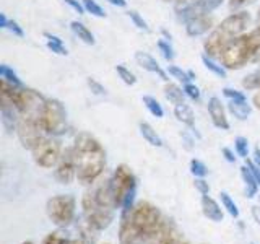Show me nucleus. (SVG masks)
Instances as JSON below:
<instances>
[{
	"mask_svg": "<svg viewBox=\"0 0 260 244\" xmlns=\"http://www.w3.org/2000/svg\"><path fill=\"white\" fill-rule=\"evenodd\" d=\"M119 242L120 244H143L142 236L130 222V211H122L119 223Z\"/></svg>",
	"mask_w": 260,
	"mask_h": 244,
	"instance_id": "dca6fc26",
	"label": "nucleus"
},
{
	"mask_svg": "<svg viewBox=\"0 0 260 244\" xmlns=\"http://www.w3.org/2000/svg\"><path fill=\"white\" fill-rule=\"evenodd\" d=\"M239 169H241V177L244 181V186H246V197L247 199L255 197V195L258 194V184L255 181L254 173H252L247 165H242Z\"/></svg>",
	"mask_w": 260,
	"mask_h": 244,
	"instance_id": "5701e85b",
	"label": "nucleus"
},
{
	"mask_svg": "<svg viewBox=\"0 0 260 244\" xmlns=\"http://www.w3.org/2000/svg\"><path fill=\"white\" fill-rule=\"evenodd\" d=\"M166 72H168L173 78H176L177 81H181L182 85H185V83H189V81H192V78H190V75H189V70H182L181 67H177V65H173V64L168 65Z\"/></svg>",
	"mask_w": 260,
	"mask_h": 244,
	"instance_id": "f704fd0d",
	"label": "nucleus"
},
{
	"mask_svg": "<svg viewBox=\"0 0 260 244\" xmlns=\"http://www.w3.org/2000/svg\"><path fill=\"white\" fill-rule=\"evenodd\" d=\"M202 214L213 223H221L224 218L223 205H219V203L213 197H210V195H202Z\"/></svg>",
	"mask_w": 260,
	"mask_h": 244,
	"instance_id": "6ab92c4d",
	"label": "nucleus"
},
{
	"mask_svg": "<svg viewBox=\"0 0 260 244\" xmlns=\"http://www.w3.org/2000/svg\"><path fill=\"white\" fill-rule=\"evenodd\" d=\"M174 116L185 127L195 129V114H193V109L187 103H181L174 106Z\"/></svg>",
	"mask_w": 260,
	"mask_h": 244,
	"instance_id": "4be33fe9",
	"label": "nucleus"
},
{
	"mask_svg": "<svg viewBox=\"0 0 260 244\" xmlns=\"http://www.w3.org/2000/svg\"><path fill=\"white\" fill-rule=\"evenodd\" d=\"M221 155H223L224 160L228 163H236V160H238V157H236L238 153H234L231 148H228V146H223V148H221Z\"/></svg>",
	"mask_w": 260,
	"mask_h": 244,
	"instance_id": "8fccbe9b",
	"label": "nucleus"
},
{
	"mask_svg": "<svg viewBox=\"0 0 260 244\" xmlns=\"http://www.w3.org/2000/svg\"><path fill=\"white\" fill-rule=\"evenodd\" d=\"M224 4V0H190L176 5V18L179 23H189L195 16L211 15Z\"/></svg>",
	"mask_w": 260,
	"mask_h": 244,
	"instance_id": "9b49d317",
	"label": "nucleus"
},
{
	"mask_svg": "<svg viewBox=\"0 0 260 244\" xmlns=\"http://www.w3.org/2000/svg\"><path fill=\"white\" fill-rule=\"evenodd\" d=\"M0 78L8 81V83L13 85V86H24L21 78L18 77V73H16L13 69L8 67V65H5V64L0 65Z\"/></svg>",
	"mask_w": 260,
	"mask_h": 244,
	"instance_id": "7c9ffc66",
	"label": "nucleus"
},
{
	"mask_svg": "<svg viewBox=\"0 0 260 244\" xmlns=\"http://www.w3.org/2000/svg\"><path fill=\"white\" fill-rule=\"evenodd\" d=\"M142 103L145 104V108L146 111H148L153 117H156V119H161V117H165V109H162V106L161 103L156 100L154 96H150V95H145L142 98Z\"/></svg>",
	"mask_w": 260,
	"mask_h": 244,
	"instance_id": "c85d7f7f",
	"label": "nucleus"
},
{
	"mask_svg": "<svg viewBox=\"0 0 260 244\" xmlns=\"http://www.w3.org/2000/svg\"><path fill=\"white\" fill-rule=\"evenodd\" d=\"M81 215L91 223L98 231L109 228L116 218V210L101 205L96 200L93 189H88L81 197Z\"/></svg>",
	"mask_w": 260,
	"mask_h": 244,
	"instance_id": "0eeeda50",
	"label": "nucleus"
},
{
	"mask_svg": "<svg viewBox=\"0 0 260 244\" xmlns=\"http://www.w3.org/2000/svg\"><path fill=\"white\" fill-rule=\"evenodd\" d=\"M234 151L238 153V157L247 160V157H249V140H247V137H242V135L236 137Z\"/></svg>",
	"mask_w": 260,
	"mask_h": 244,
	"instance_id": "e433bc0d",
	"label": "nucleus"
},
{
	"mask_svg": "<svg viewBox=\"0 0 260 244\" xmlns=\"http://www.w3.org/2000/svg\"><path fill=\"white\" fill-rule=\"evenodd\" d=\"M46 214L55 226L67 228L77 218V199L72 194L54 195L46 202Z\"/></svg>",
	"mask_w": 260,
	"mask_h": 244,
	"instance_id": "423d86ee",
	"label": "nucleus"
},
{
	"mask_svg": "<svg viewBox=\"0 0 260 244\" xmlns=\"http://www.w3.org/2000/svg\"><path fill=\"white\" fill-rule=\"evenodd\" d=\"M252 23V15L247 10H236L230 13L221 23L216 24L213 31L203 41V54L211 59L219 60L224 47L238 36L246 35Z\"/></svg>",
	"mask_w": 260,
	"mask_h": 244,
	"instance_id": "f03ea898",
	"label": "nucleus"
},
{
	"mask_svg": "<svg viewBox=\"0 0 260 244\" xmlns=\"http://www.w3.org/2000/svg\"><path fill=\"white\" fill-rule=\"evenodd\" d=\"M213 28H215L213 15H200V16H195L189 23H185V33H187V36H190V38L210 35V33L213 31Z\"/></svg>",
	"mask_w": 260,
	"mask_h": 244,
	"instance_id": "2eb2a0df",
	"label": "nucleus"
},
{
	"mask_svg": "<svg viewBox=\"0 0 260 244\" xmlns=\"http://www.w3.org/2000/svg\"><path fill=\"white\" fill-rule=\"evenodd\" d=\"M77 163V179L83 186H94L106 169V150L98 138L88 132L77 134L72 143Z\"/></svg>",
	"mask_w": 260,
	"mask_h": 244,
	"instance_id": "f257e3e1",
	"label": "nucleus"
},
{
	"mask_svg": "<svg viewBox=\"0 0 260 244\" xmlns=\"http://www.w3.org/2000/svg\"><path fill=\"white\" fill-rule=\"evenodd\" d=\"M54 177L59 184H72L73 179H77V163H75V155H73V148L65 146L59 163L54 168Z\"/></svg>",
	"mask_w": 260,
	"mask_h": 244,
	"instance_id": "f8f14e48",
	"label": "nucleus"
},
{
	"mask_svg": "<svg viewBox=\"0 0 260 244\" xmlns=\"http://www.w3.org/2000/svg\"><path fill=\"white\" fill-rule=\"evenodd\" d=\"M182 88H184L185 96L189 98V100H192V101H200L202 92H200V88H199L197 85H195V83H192V81H189V83L182 85Z\"/></svg>",
	"mask_w": 260,
	"mask_h": 244,
	"instance_id": "37998d69",
	"label": "nucleus"
},
{
	"mask_svg": "<svg viewBox=\"0 0 260 244\" xmlns=\"http://www.w3.org/2000/svg\"><path fill=\"white\" fill-rule=\"evenodd\" d=\"M47 134L41 126V117H26L21 116L18 127H16V137L24 150L32 151L39 145Z\"/></svg>",
	"mask_w": 260,
	"mask_h": 244,
	"instance_id": "9d476101",
	"label": "nucleus"
},
{
	"mask_svg": "<svg viewBox=\"0 0 260 244\" xmlns=\"http://www.w3.org/2000/svg\"><path fill=\"white\" fill-rule=\"evenodd\" d=\"M86 85L89 88V92H91L93 95L96 96H106L108 95V89H106V86L101 83V81H98L96 78H86Z\"/></svg>",
	"mask_w": 260,
	"mask_h": 244,
	"instance_id": "79ce46f5",
	"label": "nucleus"
},
{
	"mask_svg": "<svg viewBox=\"0 0 260 244\" xmlns=\"http://www.w3.org/2000/svg\"><path fill=\"white\" fill-rule=\"evenodd\" d=\"M246 165L250 168V171L254 173V176H255V181H257V184H258V187H260V166L257 165V163L254 161V160H246Z\"/></svg>",
	"mask_w": 260,
	"mask_h": 244,
	"instance_id": "09e8293b",
	"label": "nucleus"
},
{
	"mask_svg": "<svg viewBox=\"0 0 260 244\" xmlns=\"http://www.w3.org/2000/svg\"><path fill=\"white\" fill-rule=\"evenodd\" d=\"M41 126L44 132L52 137H62L69 130V114L65 106L57 98H47L41 112Z\"/></svg>",
	"mask_w": 260,
	"mask_h": 244,
	"instance_id": "39448f33",
	"label": "nucleus"
},
{
	"mask_svg": "<svg viewBox=\"0 0 260 244\" xmlns=\"http://www.w3.org/2000/svg\"><path fill=\"white\" fill-rule=\"evenodd\" d=\"M70 241L72 239L65 233H62V231H52V233H49L46 236L41 244H69Z\"/></svg>",
	"mask_w": 260,
	"mask_h": 244,
	"instance_id": "4c0bfd02",
	"label": "nucleus"
},
{
	"mask_svg": "<svg viewBox=\"0 0 260 244\" xmlns=\"http://www.w3.org/2000/svg\"><path fill=\"white\" fill-rule=\"evenodd\" d=\"M70 29H72L73 35H75L83 44H86V46H94L96 44L94 35H93L91 29H89L85 23H81L78 20H73L70 23Z\"/></svg>",
	"mask_w": 260,
	"mask_h": 244,
	"instance_id": "412c9836",
	"label": "nucleus"
},
{
	"mask_svg": "<svg viewBox=\"0 0 260 244\" xmlns=\"http://www.w3.org/2000/svg\"><path fill=\"white\" fill-rule=\"evenodd\" d=\"M156 47H158V51L161 52L162 59H165V60L173 62L176 59V52H174L173 44H171L169 41H166L165 38H161V39L156 41Z\"/></svg>",
	"mask_w": 260,
	"mask_h": 244,
	"instance_id": "473e14b6",
	"label": "nucleus"
},
{
	"mask_svg": "<svg viewBox=\"0 0 260 244\" xmlns=\"http://www.w3.org/2000/svg\"><path fill=\"white\" fill-rule=\"evenodd\" d=\"M165 244H187V242L181 238V236H179V233H176V234L171 236V238Z\"/></svg>",
	"mask_w": 260,
	"mask_h": 244,
	"instance_id": "3c124183",
	"label": "nucleus"
},
{
	"mask_svg": "<svg viewBox=\"0 0 260 244\" xmlns=\"http://www.w3.org/2000/svg\"><path fill=\"white\" fill-rule=\"evenodd\" d=\"M162 220H165V215L161 214V210L148 200L137 202L135 207L130 210V222L142 236V239L148 238L161 225Z\"/></svg>",
	"mask_w": 260,
	"mask_h": 244,
	"instance_id": "20e7f679",
	"label": "nucleus"
},
{
	"mask_svg": "<svg viewBox=\"0 0 260 244\" xmlns=\"http://www.w3.org/2000/svg\"><path fill=\"white\" fill-rule=\"evenodd\" d=\"M7 23H8V18L5 13H0V28L5 29L7 28Z\"/></svg>",
	"mask_w": 260,
	"mask_h": 244,
	"instance_id": "5fc2aeb1",
	"label": "nucleus"
},
{
	"mask_svg": "<svg viewBox=\"0 0 260 244\" xmlns=\"http://www.w3.org/2000/svg\"><path fill=\"white\" fill-rule=\"evenodd\" d=\"M21 114L16 109L13 101H10L5 96H0V120H2V127L8 135L16 134V127H18Z\"/></svg>",
	"mask_w": 260,
	"mask_h": 244,
	"instance_id": "ddd939ff",
	"label": "nucleus"
},
{
	"mask_svg": "<svg viewBox=\"0 0 260 244\" xmlns=\"http://www.w3.org/2000/svg\"><path fill=\"white\" fill-rule=\"evenodd\" d=\"M44 38H46V46H47L49 51H52L57 55H67L69 54L62 38L52 35V33H44Z\"/></svg>",
	"mask_w": 260,
	"mask_h": 244,
	"instance_id": "bb28decb",
	"label": "nucleus"
},
{
	"mask_svg": "<svg viewBox=\"0 0 260 244\" xmlns=\"http://www.w3.org/2000/svg\"><path fill=\"white\" fill-rule=\"evenodd\" d=\"M193 187L199 191L200 195H210V184L205 181V177H195Z\"/></svg>",
	"mask_w": 260,
	"mask_h": 244,
	"instance_id": "c03bdc74",
	"label": "nucleus"
},
{
	"mask_svg": "<svg viewBox=\"0 0 260 244\" xmlns=\"http://www.w3.org/2000/svg\"><path fill=\"white\" fill-rule=\"evenodd\" d=\"M162 93H165V98L171 103V104H181V103H185V93H184V88H181L176 83H169L166 81L165 85V89H162Z\"/></svg>",
	"mask_w": 260,
	"mask_h": 244,
	"instance_id": "a878e982",
	"label": "nucleus"
},
{
	"mask_svg": "<svg viewBox=\"0 0 260 244\" xmlns=\"http://www.w3.org/2000/svg\"><path fill=\"white\" fill-rule=\"evenodd\" d=\"M254 161L260 163V146H255L254 148Z\"/></svg>",
	"mask_w": 260,
	"mask_h": 244,
	"instance_id": "4d7b16f0",
	"label": "nucleus"
},
{
	"mask_svg": "<svg viewBox=\"0 0 260 244\" xmlns=\"http://www.w3.org/2000/svg\"><path fill=\"white\" fill-rule=\"evenodd\" d=\"M208 116L213 122V126L219 130H230V120H228V108L221 103L218 96H211L207 103Z\"/></svg>",
	"mask_w": 260,
	"mask_h": 244,
	"instance_id": "4468645a",
	"label": "nucleus"
},
{
	"mask_svg": "<svg viewBox=\"0 0 260 244\" xmlns=\"http://www.w3.org/2000/svg\"><path fill=\"white\" fill-rule=\"evenodd\" d=\"M108 4H111L112 7H117V8H125L127 7V0H106Z\"/></svg>",
	"mask_w": 260,
	"mask_h": 244,
	"instance_id": "603ef678",
	"label": "nucleus"
},
{
	"mask_svg": "<svg viewBox=\"0 0 260 244\" xmlns=\"http://www.w3.org/2000/svg\"><path fill=\"white\" fill-rule=\"evenodd\" d=\"M226 108L238 120H247L252 112V106L247 101H228Z\"/></svg>",
	"mask_w": 260,
	"mask_h": 244,
	"instance_id": "393cba45",
	"label": "nucleus"
},
{
	"mask_svg": "<svg viewBox=\"0 0 260 244\" xmlns=\"http://www.w3.org/2000/svg\"><path fill=\"white\" fill-rule=\"evenodd\" d=\"M260 62V54H258V57H257V60H255V64H258Z\"/></svg>",
	"mask_w": 260,
	"mask_h": 244,
	"instance_id": "e2e57ef3",
	"label": "nucleus"
},
{
	"mask_svg": "<svg viewBox=\"0 0 260 244\" xmlns=\"http://www.w3.org/2000/svg\"><path fill=\"white\" fill-rule=\"evenodd\" d=\"M69 244H86V242H85L83 239H80V238H77V239H72V241H70Z\"/></svg>",
	"mask_w": 260,
	"mask_h": 244,
	"instance_id": "13d9d810",
	"label": "nucleus"
},
{
	"mask_svg": "<svg viewBox=\"0 0 260 244\" xmlns=\"http://www.w3.org/2000/svg\"><path fill=\"white\" fill-rule=\"evenodd\" d=\"M138 130H140V135H142L151 146H158V148H161V146H165V142H162V138L159 137V134L156 132V130L153 129V126L148 124V122H145V120L138 122Z\"/></svg>",
	"mask_w": 260,
	"mask_h": 244,
	"instance_id": "b1692460",
	"label": "nucleus"
},
{
	"mask_svg": "<svg viewBox=\"0 0 260 244\" xmlns=\"http://www.w3.org/2000/svg\"><path fill=\"white\" fill-rule=\"evenodd\" d=\"M62 151H63V146L60 142V137L46 135L43 140L39 142L36 148L31 151V155L39 168L51 169V168H55V165L59 163Z\"/></svg>",
	"mask_w": 260,
	"mask_h": 244,
	"instance_id": "6e6552de",
	"label": "nucleus"
},
{
	"mask_svg": "<svg viewBox=\"0 0 260 244\" xmlns=\"http://www.w3.org/2000/svg\"><path fill=\"white\" fill-rule=\"evenodd\" d=\"M260 54V29L255 28L238 36L224 47L219 62L226 70H241L247 64H255Z\"/></svg>",
	"mask_w": 260,
	"mask_h": 244,
	"instance_id": "7ed1b4c3",
	"label": "nucleus"
},
{
	"mask_svg": "<svg viewBox=\"0 0 260 244\" xmlns=\"http://www.w3.org/2000/svg\"><path fill=\"white\" fill-rule=\"evenodd\" d=\"M252 106H254L257 111H260V89H257L255 95L252 96Z\"/></svg>",
	"mask_w": 260,
	"mask_h": 244,
	"instance_id": "864d4df0",
	"label": "nucleus"
},
{
	"mask_svg": "<svg viewBox=\"0 0 260 244\" xmlns=\"http://www.w3.org/2000/svg\"><path fill=\"white\" fill-rule=\"evenodd\" d=\"M202 64L205 65V69H207L208 72L213 73L215 77L221 78V80L228 78V70L223 67L221 62H219V60H216V59H211V57H208V55L203 54V55H202Z\"/></svg>",
	"mask_w": 260,
	"mask_h": 244,
	"instance_id": "cd10ccee",
	"label": "nucleus"
},
{
	"mask_svg": "<svg viewBox=\"0 0 260 244\" xmlns=\"http://www.w3.org/2000/svg\"><path fill=\"white\" fill-rule=\"evenodd\" d=\"M5 29L10 31L13 36H18V38H23V36H24V29L20 26V23L16 21V20H8Z\"/></svg>",
	"mask_w": 260,
	"mask_h": 244,
	"instance_id": "a18cd8bd",
	"label": "nucleus"
},
{
	"mask_svg": "<svg viewBox=\"0 0 260 244\" xmlns=\"http://www.w3.org/2000/svg\"><path fill=\"white\" fill-rule=\"evenodd\" d=\"M241 85L246 92H257V89H260V67L255 69L254 72L247 73V75L242 78Z\"/></svg>",
	"mask_w": 260,
	"mask_h": 244,
	"instance_id": "c756f323",
	"label": "nucleus"
},
{
	"mask_svg": "<svg viewBox=\"0 0 260 244\" xmlns=\"http://www.w3.org/2000/svg\"><path fill=\"white\" fill-rule=\"evenodd\" d=\"M85 7V12L96 16V18H106V12L104 8L96 2V0H81Z\"/></svg>",
	"mask_w": 260,
	"mask_h": 244,
	"instance_id": "c9c22d12",
	"label": "nucleus"
},
{
	"mask_svg": "<svg viewBox=\"0 0 260 244\" xmlns=\"http://www.w3.org/2000/svg\"><path fill=\"white\" fill-rule=\"evenodd\" d=\"M128 15V18L132 20V23L135 24V26L140 29V31H145V33H148L150 31V26H148V23H146V20L143 18V16L138 13L137 10H128L127 12Z\"/></svg>",
	"mask_w": 260,
	"mask_h": 244,
	"instance_id": "ea45409f",
	"label": "nucleus"
},
{
	"mask_svg": "<svg viewBox=\"0 0 260 244\" xmlns=\"http://www.w3.org/2000/svg\"><path fill=\"white\" fill-rule=\"evenodd\" d=\"M65 4H67L73 12H77L78 15H85V7H83V2L81 0H63Z\"/></svg>",
	"mask_w": 260,
	"mask_h": 244,
	"instance_id": "49530a36",
	"label": "nucleus"
},
{
	"mask_svg": "<svg viewBox=\"0 0 260 244\" xmlns=\"http://www.w3.org/2000/svg\"><path fill=\"white\" fill-rule=\"evenodd\" d=\"M111 184H112V192H114V200H116L117 208H120L122 202L128 194L137 192V176L134 171L130 169L128 165H119L111 176Z\"/></svg>",
	"mask_w": 260,
	"mask_h": 244,
	"instance_id": "1a4fd4ad",
	"label": "nucleus"
},
{
	"mask_svg": "<svg viewBox=\"0 0 260 244\" xmlns=\"http://www.w3.org/2000/svg\"><path fill=\"white\" fill-rule=\"evenodd\" d=\"M252 2H255V0H228V5H230L233 12H236V10H242V7H246Z\"/></svg>",
	"mask_w": 260,
	"mask_h": 244,
	"instance_id": "de8ad7c7",
	"label": "nucleus"
},
{
	"mask_svg": "<svg viewBox=\"0 0 260 244\" xmlns=\"http://www.w3.org/2000/svg\"><path fill=\"white\" fill-rule=\"evenodd\" d=\"M176 226L173 223V220H169L165 217V220L161 222V225L154 230L148 238L143 239V244H165L171 236L176 234Z\"/></svg>",
	"mask_w": 260,
	"mask_h": 244,
	"instance_id": "a211bd4d",
	"label": "nucleus"
},
{
	"mask_svg": "<svg viewBox=\"0 0 260 244\" xmlns=\"http://www.w3.org/2000/svg\"><path fill=\"white\" fill-rule=\"evenodd\" d=\"M21 244H35V242H31V241H24V242H21Z\"/></svg>",
	"mask_w": 260,
	"mask_h": 244,
	"instance_id": "052dcab7",
	"label": "nucleus"
},
{
	"mask_svg": "<svg viewBox=\"0 0 260 244\" xmlns=\"http://www.w3.org/2000/svg\"><path fill=\"white\" fill-rule=\"evenodd\" d=\"M258 205H260V195H258Z\"/></svg>",
	"mask_w": 260,
	"mask_h": 244,
	"instance_id": "69168bd1",
	"label": "nucleus"
},
{
	"mask_svg": "<svg viewBox=\"0 0 260 244\" xmlns=\"http://www.w3.org/2000/svg\"><path fill=\"white\" fill-rule=\"evenodd\" d=\"M257 21H260V10H258V16H257Z\"/></svg>",
	"mask_w": 260,
	"mask_h": 244,
	"instance_id": "0e129e2a",
	"label": "nucleus"
},
{
	"mask_svg": "<svg viewBox=\"0 0 260 244\" xmlns=\"http://www.w3.org/2000/svg\"><path fill=\"white\" fill-rule=\"evenodd\" d=\"M165 2H176L177 4V0H165Z\"/></svg>",
	"mask_w": 260,
	"mask_h": 244,
	"instance_id": "680f3d73",
	"label": "nucleus"
},
{
	"mask_svg": "<svg viewBox=\"0 0 260 244\" xmlns=\"http://www.w3.org/2000/svg\"><path fill=\"white\" fill-rule=\"evenodd\" d=\"M116 73L119 75V78L124 81L125 85H128V86H134L137 83V75L128 67H125L124 64L116 65Z\"/></svg>",
	"mask_w": 260,
	"mask_h": 244,
	"instance_id": "72a5a7b5",
	"label": "nucleus"
},
{
	"mask_svg": "<svg viewBox=\"0 0 260 244\" xmlns=\"http://www.w3.org/2000/svg\"><path fill=\"white\" fill-rule=\"evenodd\" d=\"M189 168H190V173H192L193 177H207V174H208V168H207V165H205L203 161L197 160V158H192V160H190Z\"/></svg>",
	"mask_w": 260,
	"mask_h": 244,
	"instance_id": "58836bf2",
	"label": "nucleus"
},
{
	"mask_svg": "<svg viewBox=\"0 0 260 244\" xmlns=\"http://www.w3.org/2000/svg\"><path fill=\"white\" fill-rule=\"evenodd\" d=\"M219 199H221V205H223V208L230 214L233 218H236L238 220L239 218V208H238V205H236V202L233 200V197L228 192H219Z\"/></svg>",
	"mask_w": 260,
	"mask_h": 244,
	"instance_id": "2f4dec72",
	"label": "nucleus"
},
{
	"mask_svg": "<svg viewBox=\"0 0 260 244\" xmlns=\"http://www.w3.org/2000/svg\"><path fill=\"white\" fill-rule=\"evenodd\" d=\"M221 92L228 101H247V96L244 95V92H239V89H236V88L224 86Z\"/></svg>",
	"mask_w": 260,
	"mask_h": 244,
	"instance_id": "a19ab883",
	"label": "nucleus"
},
{
	"mask_svg": "<svg viewBox=\"0 0 260 244\" xmlns=\"http://www.w3.org/2000/svg\"><path fill=\"white\" fill-rule=\"evenodd\" d=\"M185 2H190V0H177V4H185ZM176 4V5H177Z\"/></svg>",
	"mask_w": 260,
	"mask_h": 244,
	"instance_id": "bf43d9fd",
	"label": "nucleus"
},
{
	"mask_svg": "<svg viewBox=\"0 0 260 244\" xmlns=\"http://www.w3.org/2000/svg\"><path fill=\"white\" fill-rule=\"evenodd\" d=\"M187 244H189V242H187Z\"/></svg>",
	"mask_w": 260,
	"mask_h": 244,
	"instance_id": "774afa93",
	"label": "nucleus"
},
{
	"mask_svg": "<svg viewBox=\"0 0 260 244\" xmlns=\"http://www.w3.org/2000/svg\"><path fill=\"white\" fill-rule=\"evenodd\" d=\"M104 244H109V242H104Z\"/></svg>",
	"mask_w": 260,
	"mask_h": 244,
	"instance_id": "338daca9",
	"label": "nucleus"
},
{
	"mask_svg": "<svg viewBox=\"0 0 260 244\" xmlns=\"http://www.w3.org/2000/svg\"><path fill=\"white\" fill-rule=\"evenodd\" d=\"M75 225H77V231L80 234L78 236L80 239H83L86 244H96L98 242V233L100 231H98L83 215L75 218Z\"/></svg>",
	"mask_w": 260,
	"mask_h": 244,
	"instance_id": "aec40b11",
	"label": "nucleus"
},
{
	"mask_svg": "<svg viewBox=\"0 0 260 244\" xmlns=\"http://www.w3.org/2000/svg\"><path fill=\"white\" fill-rule=\"evenodd\" d=\"M135 62L140 65V67L150 73H154L158 78H161L162 81H168L169 80V73L161 67L158 64V60L154 59L153 55H150L148 52H143V51H137L135 52Z\"/></svg>",
	"mask_w": 260,
	"mask_h": 244,
	"instance_id": "f3484780",
	"label": "nucleus"
},
{
	"mask_svg": "<svg viewBox=\"0 0 260 244\" xmlns=\"http://www.w3.org/2000/svg\"><path fill=\"white\" fill-rule=\"evenodd\" d=\"M161 35H162V38H165L166 41H169V43H171V41H173V35H171V33H169L168 29L162 28V29H161Z\"/></svg>",
	"mask_w": 260,
	"mask_h": 244,
	"instance_id": "6e6d98bb",
	"label": "nucleus"
}]
</instances>
